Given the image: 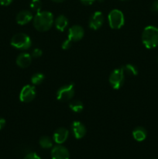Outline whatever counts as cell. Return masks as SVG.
I'll return each instance as SVG.
<instances>
[{"instance_id":"cell-1","label":"cell","mask_w":158,"mask_h":159,"mask_svg":"<svg viewBox=\"0 0 158 159\" xmlns=\"http://www.w3.org/2000/svg\"><path fill=\"white\" fill-rule=\"evenodd\" d=\"M33 26L40 32H46L53 26L54 16L48 11H40L33 19Z\"/></svg>"},{"instance_id":"cell-2","label":"cell","mask_w":158,"mask_h":159,"mask_svg":"<svg viewBox=\"0 0 158 159\" xmlns=\"http://www.w3.org/2000/svg\"><path fill=\"white\" fill-rule=\"evenodd\" d=\"M142 42L147 49H153L158 46V28L147 26L142 33Z\"/></svg>"},{"instance_id":"cell-3","label":"cell","mask_w":158,"mask_h":159,"mask_svg":"<svg viewBox=\"0 0 158 159\" xmlns=\"http://www.w3.org/2000/svg\"><path fill=\"white\" fill-rule=\"evenodd\" d=\"M13 48L20 50H27L32 45L31 38L26 34L20 33L16 34L12 37L10 42Z\"/></svg>"},{"instance_id":"cell-4","label":"cell","mask_w":158,"mask_h":159,"mask_svg":"<svg viewBox=\"0 0 158 159\" xmlns=\"http://www.w3.org/2000/svg\"><path fill=\"white\" fill-rule=\"evenodd\" d=\"M108 21L112 29H120L125 23L124 14L119 9H112L108 15Z\"/></svg>"},{"instance_id":"cell-5","label":"cell","mask_w":158,"mask_h":159,"mask_svg":"<svg viewBox=\"0 0 158 159\" xmlns=\"http://www.w3.org/2000/svg\"><path fill=\"white\" fill-rule=\"evenodd\" d=\"M125 71L123 67L113 70L109 76V83L114 89H119L122 86L125 80Z\"/></svg>"},{"instance_id":"cell-6","label":"cell","mask_w":158,"mask_h":159,"mask_svg":"<svg viewBox=\"0 0 158 159\" xmlns=\"http://www.w3.org/2000/svg\"><path fill=\"white\" fill-rule=\"evenodd\" d=\"M74 96V85L73 83L64 85L57 92V99L60 102H66L72 99Z\"/></svg>"},{"instance_id":"cell-7","label":"cell","mask_w":158,"mask_h":159,"mask_svg":"<svg viewBox=\"0 0 158 159\" xmlns=\"http://www.w3.org/2000/svg\"><path fill=\"white\" fill-rule=\"evenodd\" d=\"M36 94H37V92H36V89L33 85H26L22 88L19 98L22 102L26 103V102H29L33 100Z\"/></svg>"},{"instance_id":"cell-8","label":"cell","mask_w":158,"mask_h":159,"mask_svg":"<svg viewBox=\"0 0 158 159\" xmlns=\"http://www.w3.org/2000/svg\"><path fill=\"white\" fill-rule=\"evenodd\" d=\"M84 35H85V30L83 27L79 25H74L68 30V40L71 42L79 41L83 38Z\"/></svg>"},{"instance_id":"cell-9","label":"cell","mask_w":158,"mask_h":159,"mask_svg":"<svg viewBox=\"0 0 158 159\" xmlns=\"http://www.w3.org/2000/svg\"><path fill=\"white\" fill-rule=\"evenodd\" d=\"M103 23L104 16L102 12H100V11H96L90 17L88 26L91 29L94 30H97L100 29L102 27Z\"/></svg>"},{"instance_id":"cell-10","label":"cell","mask_w":158,"mask_h":159,"mask_svg":"<svg viewBox=\"0 0 158 159\" xmlns=\"http://www.w3.org/2000/svg\"><path fill=\"white\" fill-rule=\"evenodd\" d=\"M52 159H70V154L68 149L61 144L54 146L50 152Z\"/></svg>"},{"instance_id":"cell-11","label":"cell","mask_w":158,"mask_h":159,"mask_svg":"<svg viewBox=\"0 0 158 159\" xmlns=\"http://www.w3.org/2000/svg\"><path fill=\"white\" fill-rule=\"evenodd\" d=\"M73 134L76 139H81L86 134V127L80 121H74L71 125Z\"/></svg>"},{"instance_id":"cell-12","label":"cell","mask_w":158,"mask_h":159,"mask_svg":"<svg viewBox=\"0 0 158 159\" xmlns=\"http://www.w3.org/2000/svg\"><path fill=\"white\" fill-rule=\"evenodd\" d=\"M69 135V131L64 127L57 129L54 134V141L56 144H62L67 141Z\"/></svg>"},{"instance_id":"cell-13","label":"cell","mask_w":158,"mask_h":159,"mask_svg":"<svg viewBox=\"0 0 158 159\" xmlns=\"http://www.w3.org/2000/svg\"><path fill=\"white\" fill-rule=\"evenodd\" d=\"M16 65L21 68H26L32 62V56L28 53H22L16 57Z\"/></svg>"},{"instance_id":"cell-14","label":"cell","mask_w":158,"mask_h":159,"mask_svg":"<svg viewBox=\"0 0 158 159\" xmlns=\"http://www.w3.org/2000/svg\"><path fill=\"white\" fill-rule=\"evenodd\" d=\"M33 19L32 12L28 10H23L19 12L16 16V22L19 25H26Z\"/></svg>"},{"instance_id":"cell-15","label":"cell","mask_w":158,"mask_h":159,"mask_svg":"<svg viewBox=\"0 0 158 159\" xmlns=\"http://www.w3.org/2000/svg\"><path fill=\"white\" fill-rule=\"evenodd\" d=\"M54 25H55V27L57 30L63 32L68 26V20L64 15L58 16L54 20Z\"/></svg>"},{"instance_id":"cell-16","label":"cell","mask_w":158,"mask_h":159,"mask_svg":"<svg viewBox=\"0 0 158 159\" xmlns=\"http://www.w3.org/2000/svg\"><path fill=\"white\" fill-rule=\"evenodd\" d=\"M147 132L146 129L143 127H137L133 130V137L136 141H144L147 138Z\"/></svg>"},{"instance_id":"cell-17","label":"cell","mask_w":158,"mask_h":159,"mask_svg":"<svg viewBox=\"0 0 158 159\" xmlns=\"http://www.w3.org/2000/svg\"><path fill=\"white\" fill-rule=\"evenodd\" d=\"M69 108L74 113H79L81 112H82V110H83L84 105L82 103V102H81V101L74 100L69 104Z\"/></svg>"},{"instance_id":"cell-18","label":"cell","mask_w":158,"mask_h":159,"mask_svg":"<svg viewBox=\"0 0 158 159\" xmlns=\"http://www.w3.org/2000/svg\"><path fill=\"white\" fill-rule=\"evenodd\" d=\"M39 144L42 148L44 149H49L53 147V141L50 138L47 136L41 137L39 141Z\"/></svg>"},{"instance_id":"cell-19","label":"cell","mask_w":158,"mask_h":159,"mask_svg":"<svg viewBox=\"0 0 158 159\" xmlns=\"http://www.w3.org/2000/svg\"><path fill=\"white\" fill-rule=\"evenodd\" d=\"M124 71L125 74H128L132 76H136L138 75V69L135 65L132 64H127L125 66H123Z\"/></svg>"},{"instance_id":"cell-20","label":"cell","mask_w":158,"mask_h":159,"mask_svg":"<svg viewBox=\"0 0 158 159\" xmlns=\"http://www.w3.org/2000/svg\"><path fill=\"white\" fill-rule=\"evenodd\" d=\"M44 75L42 73H36L31 77V82L33 85H37L41 84L44 80Z\"/></svg>"},{"instance_id":"cell-21","label":"cell","mask_w":158,"mask_h":159,"mask_svg":"<svg viewBox=\"0 0 158 159\" xmlns=\"http://www.w3.org/2000/svg\"><path fill=\"white\" fill-rule=\"evenodd\" d=\"M29 6H30L31 9L37 12V13L41 11L42 3L40 0H32Z\"/></svg>"},{"instance_id":"cell-22","label":"cell","mask_w":158,"mask_h":159,"mask_svg":"<svg viewBox=\"0 0 158 159\" xmlns=\"http://www.w3.org/2000/svg\"><path fill=\"white\" fill-rule=\"evenodd\" d=\"M42 54H43V51L40 48H35L33 50L32 53H31V56L34 58H38V57H41Z\"/></svg>"},{"instance_id":"cell-23","label":"cell","mask_w":158,"mask_h":159,"mask_svg":"<svg viewBox=\"0 0 158 159\" xmlns=\"http://www.w3.org/2000/svg\"><path fill=\"white\" fill-rule=\"evenodd\" d=\"M71 44H72V42L70 41L69 40H65L63 42V43L61 44V48H63L64 50H68L71 48Z\"/></svg>"},{"instance_id":"cell-24","label":"cell","mask_w":158,"mask_h":159,"mask_svg":"<svg viewBox=\"0 0 158 159\" xmlns=\"http://www.w3.org/2000/svg\"><path fill=\"white\" fill-rule=\"evenodd\" d=\"M151 11L154 13L158 12V0H155L151 5Z\"/></svg>"},{"instance_id":"cell-25","label":"cell","mask_w":158,"mask_h":159,"mask_svg":"<svg viewBox=\"0 0 158 159\" xmlns=\"http://www.w3.org/2000/svg\"><path fill=\"white\" fill-rule=\"evenodd\" d=\"M24 159H41V158H40V157L37 154L33 153H33L28 154V155L25 157Z\"/></svg>"},{"instance_id":"cell-26","label":"cell","mask_w":158,"mask_h":159,"mask_svg":"<svg viewBox=\"0 0 158 159\" xmlns=\"http://www.w3.org/2000/svg\"><path fill=\"white\" fill-rule=\"evenodd\" d=\"M96 0H80L81 2L85 6H90V5L93 4Z\"/></svg>"},{"instance_id":"cell-27","label":"cell","mask_w":158,"mask_h":159,"mask_svg":"<svg viewBox=\"0 0 158 159\" xmlns=\"http://www.w3.org/2000/svg\"><path fill=\"white\" fill-rule=\"evenodd\" d=\"M12 2V0H0V4L2 6H7Z\"/></svg>"},{"instance_id":"cell-28","label":"cell","mask_w":158,"mask_h":159,"mask_svg":"<svg viewBox=\"0 0 158 159\" xmlns=\"http://www.w3.org/2000/svg\"><path fill=\"white\" fill-rule=\"evenodd\" d=\"M5 125H6V120L0 117V130L5 127Z\"/></svg>"},{"instance_id":"cell-29","label":"cell","mask_w":158,"mask_h":159,"mask_svg":"<svg viewBox=\"0 0 158 159\" xmlns=\"http://www.w3.org/2000/svg\"><path fill=\"white\" fill-rule=\"evenodd\" d=\"M52 1L54 2H63L65 0H52Z\"/></svg>"},{"instance_id":"cell-30","label":"cell","mask_w":158,"mask_h":159,"mask_svg":"<svg viewBox=\"0 0 158 159\" xmlns=\"http://www.w3.org/2000/svg\"><path fill=\"white\" fill-rule=\"evenodd\" d=\"M122 1H128V0H122Z\"/></svg>"},{"instance_id":"cell-31","label":"cell","mask_w":158,"mask_h":159,"mask_svg":"<svg viewBox=\"0 0 158 159\" xmlns=\"http://www.w3.org/2000/svg\"><path fill=\"white\" fill-rule=\"evenodd\" d=\"M157 61H158V58H157Z\"/></svg>"}]
</instances>
